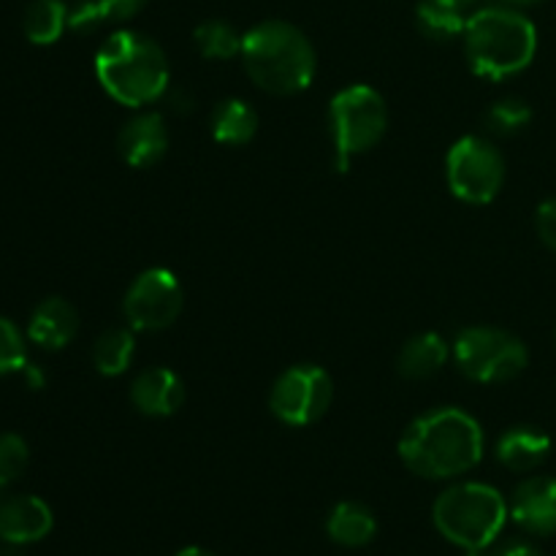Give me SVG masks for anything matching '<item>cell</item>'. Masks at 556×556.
<instances>
[{"label":"cell","mask_w":556,"mask_h":556,"mask_svg":"<svg viewBox=\"0 0 556 556\" xmlns=\"http://www.w3.org/2000/svg\"><path fill=\"white\" fill-rule=\"evenodd\" d=\"M465 54L483 79H508L535 60L538 30L530 16L510 5H489L467 16Z\"/></svg>","instance_id":"277c9868"},{"label":"cell","mask_w":556,"mask_h":556,"mask_svg":"<svg viewBox=\"0 0 556 556\" xmlns=\"http://www.w3.org/2000/svg\"><path fill=\"white\" fill-rule=\"evenodd\" d=\"M258 134V112L242 98H226L212 112V136L226 147H242Z\"/></svg>","instance_id":"d6986e66"},{"label":"cell","mask_w":556,"mask_h":556,"mask_svg":"<svg viewBox=\"0 0 556 556\" xmlns=\"http://www.w3.org/2000/svg\"><path fill=\"white\" fill-rule=\"evenodd\" d=\"M0 500H3V489H0Z\"/></svg>","instance_id":"e575fe53"},{"label":"cell","mask_w":556,"mask_h":556,"mask_svg":"<svg viewBox=\"0 0 556 556\" xmlns=\"http://www.w3.org/2000/svg\"><path fill=\"white\" fill-rule=\"evenodd\" d=\"M416 25L427 38L445 43L465 36L467 14L440 3V0H421L416 9Z\"/></svg>","instance_id":"603a6c76"},{"label":"cell","mask_w":556,"mask_h":556,"mask_svg":"<svg viewBox=\"0 0 556 556\" xmlns=\"http://www.w3.org/2000/svg\"><path fill=\"white\" fill-rule=\"evenodd\" d=\"M68 16L71 11L65 9L63 0H33L22 16V33L36 47H49L63 36Z\"/></svg>","instance_id":"44dd1931"},{"label":"cell","mask_w":556,"mask_h":556,"mask_svg":"<svg viewBox=\"0 0 556 556\" xmlns=\"http://www.w3.org/2000/svg\"><path fill=\"white\" fill-rule=\"evenodd\" d=\"M497 556H541L535 546H530V543H510L505 552H500Z\"/></svg>","instance_id":"f1b7e54d"},{"label":"cell","mask_w":556,"mask_h":556,"mask_svg":"<svg viewBox=\"0 0 556 556\" xmlns=\"http://www.w3.org/2000/svg\"><path fill=\"white\" fill-rule=\"evenodd\" d=\"M30 465V448H27L25 438L14 432L0 434V489L11 486L16 478Z\"/></svg>","instance_id":"484cf974"},{"label":"cell","mask_w":556,"mask_h":556,"mask_svg":"<svg viewBox=\"0 0 556 556\" xmlns=\"http://www.w3.org/2000/svg\"><path fill=\"white\" fill-rule=\"evenodd\" d=\"M538 237L543 239V244H546L548 250H554L556 253V199H548L543 201L541 206H538Z\"/></svg>","instance_id":"83f0119b"},{"label":"cell","mask_w":556,"mask_h":556,"mask_svg":"<svg viewBox=\"0 0 556 556\" xmlns=\"http://www.w3.org/2000/svg\"><path fill=\"white\" fill-rule=\"evenodd\" d=\"M329 128L337 168L348 172L353 157L364 155L383 141L389 130V106L375 87L351 85L331 98Z\"/></svg>","instance_id":"8992f818"},{"label":"cell","mask_w":556,"mask_h":556,"mask_svg":"<svg viewBox=\"0 0 556 556\" xmlns=\"http://www.w3.org/2000/svg\"><path fill=\"white\" fill-rule=\"evenodd\" d=\"M508 514L530 535L556 532V478L532 476L516 486Z\"/></svg>","instance_id":"7c38bea8"},{"label":"cell","mask_w":556,"mask_h":556,"mask_svg":"<svg viewBox=\"0 0 556 556\" xmlns=\"http://www.w3.org/2000/svg\"><path fill=\"white\" fill-rule=\"evenodd\" d=\"M242 63L250 79L269 96H296L315 79V47L296 25L266 20L242 38Z\"/></svg>","instance_id":"7a4b0ae2"},{"label":"cell","mask_w":556,"mask_h":556,"mask_svg":"<svg viewBox=\"0 0 556 556\" xmlns=\"http://www.w3.org/2000/svg\"><path fill=\"white\" fill-rule=\"evenodd\" d=\"M96 76L114 101L141 109L166 96L172 71L155 38L136 30H117L98 49Z\"/></svg>","instance_id":"3957f363"},{"label":"cell","mask_w":556,"mask_h":556,"mask_svg":"<svg viewBox=\"0 0 556 556\" xmlns=\"http://www.w3.org/2000/svg\"><path fill=\"white\" fill-rule=\"evenodd\" d=\"M440 3L451 5V9H456V11H467L472 3H476V0H440Z\"/></svg>","instance_id":"1f68e13d"},{"label":"cell","mask_w":556,"mask_h":556,"mask_svg":"<svg viewBox=\"0 0 556 556\" xmlns=\"http://www.w3.org/2000/svg\"><path fill=\"white\" fill-rule=\"evenodd\" d=\"M454 362L476 383H508L530 364V351L510 331L497 326H467L454 340Z\"/></svg>","instance_id":"52a82bcc"},{"label":"cell","mask_w":556,"mask_h":556,"mask_svg":"<svg viewBox=\"0 0 556 556\" xmlns=\"http://www.w3.org/2000/svg\"><path fill=\"white\" fill-rule=\"evenodd\" d=\"M467 556H492V554H486V548H483V552H467Z\"/></svg>","instance_id":"836d02e7"},{"label":"cell","mask_w":556,"mask_h":556,"mask_svg":"<svg viewBox=\"0 0 556 556\" xmlns=\"http://www.w3.org/2000/svg\"><path fill=\"white\" fill-rule=\"evenodd\" d=\"M451 193L465 204H492L505 182V157L483 136H462L445 155Z\"/></svg>","instance_id":"ba28073f"},{"label":"cell","mask_w":556,"mask_h":556,"mask_svg":"<svg viewBox=\"0 0 556 556\" xmlns=\"http://www.w3.org/2000/svg\"><path fill=\"white\" fill-rule=\"evenodd\" d=\"M134 329L114 326V329L103 331L96 340V345H92V367H96L103 378H119L123 372H128L130 362H134Z\"/></svg>","instance_id":"7402d4cb"},{"label":"cell","mask_w":556,"mask_h":556,"mask_svg":"<svg viewBox=\"0 0 556 556\" xmlns=\"http://www.w3.org/2000/svg\"><path fill=\"white\" fill-rule=\"evenodd\" d=\"M147 0H85L76 9H71L68 27L76 33H90L101 25H123L130 22Z\"/></svg>","instance_id":"ffe728a7"},{"label":"cell","mask_w":556,"mask_h":556,"mask_svg":"<svg viewBox=\"0 0 556 556\" xmlns=\"http://www.w3.org/2000/svg\"><path fill=\"white\" fill-rule=\"evenodd\" d=\"M76 334H79V313L63 296L43 299L27 320V337L43 351H63Z\"/></svg>","instance_id":"9a60e30c"},{"label":"cell","mask_w":556,"mask_h":556,"mask_svg":"<svg viewBox=\"0 0 556 556\" xmlns=\"http://www.w3.org/2000/svg\"><path fill=\"white\" fill-rule=\"evenodd\" d=\"M22 372H25L27 383H30L33 389H41V386H43V375L38 372V369L33 367V364H25V369H22Z\"/></svg>","instance_id":"f546056e"},{"label":"cell","mask_w":556,"mask_h":556,"mask_svg":"<svg viewBox=\"0 0 556 556\" xmlns=\"http://www.w3.org/2000/svg\"><path fill=\"white\" fill-rule=\"evenodd\" d=\"M483 429L459 407H440L407 424L400 438L402 465L427 481H451L481 462Z\"/></svg>","instance_id":"6da1fadb"},{"label":"cell","mask_w":556,"mask_h":556,"mask_svg":"<svg viewBox=\"0 0 556 556\" xmlns=\"http://www.w3.org/2000/svg\"><path fill=\"white\" fill-rule=\"evenodd\" d=\"M483 123H486V128L492 130V134L514 136L532 123V109L530 103L521 101V98H503V101H494L492 106L486 109Z\"/></svg>","instance_id":"d4e9b609"},{"label":"cell","mask_w":556,"mask_h":556,"mask_svg":"<svg viewBox=\"0 0 556 556\" xmlns=\"http://www.w3.org/2000/svg\"><path fill=\"white\" fill-rule=\"evenodd\" d=\"M182 378L174 369L150 367L139 372L130 383V405L147 418H168L185 405Z\"/></svg>","instance_id":"5bb4252c"},{"label":"cell","mask_w":556,"mask_h":556,"mask_svg":"<svg viewBox=\"0 0 556 556\" xmlns=\"http://www.w3.org/2000/svg\"><path fill=\"white\" fill-rule=\"evenodd\" d=\"M451 345L438 334V331H424V334L410 337L402 345L396 356V369L405 380H427L434 378L440 369L448 364Z\"/></svg>","instance_id":"e0dca14e"},{"label":"cell","mask_w":556,"mask_h":556,"mask_svg":"<svg viewBox=\"0 0 556 556\" xmlns=\"http://www.w3.org/2000/svg\"><path fill=\"white\" fill-rule=\"evenodd\" d=\"M326 532L342 548H364L378 535V519L362 503H337L326 519Z\"/></svg>","instance_id":"ac0fdd59"},{"label":"cell","mask_w":556,"mask_h":556,"mask_svg":"<svg viewBox=\"0 0 556 556\" xmlns=\"http://www.w3.org/2000/svg\"><path fill=\"white\" fill-rule=\"evenodd\" d=\"M331 402H334L331 375L315 364H296L271 386L269 410L288 427H313L329 413Z\"/></svg>","instance_id":"9c48e42d"},{"label":"cell","mask_w":556,"mask_h":556,"mask_svg":"<svg viewBox=\"0 0 556 556\" xmlns=\"http://www.w3.org/2000/svg\"><path fill=\"white\" fill-rule=\"evenodd\" d=\"M52 508L36 494H14L0 500V541L11 546H30L52 532Z\"/></svg>","instance_id":"8fae6325"},{"label":"cell","mask_w":556,"mask_h":556,"mask_svg":"<svg viewBox=\"0 0 556 556\" xmlns=\"http://www.w3.org/2000/svg\"><path fill=\"white\" fill-rule=\"evenodd\" d=\"M182 282L177 280V275L172 269H163V266H152V269L141 271L130 282L123 302V313L128 318L130 329L147 331V334L163 331L177 324V318L182 315Z\"/></svg>","instance_id":"30bf717a"},{"label":"cell","mask_w":556,"mask_h":556,"mask_svg":"<svg viewBox=\"0 0 556 556\" xmlns=\"http://www.w3.org/2000/svg\"><path fill=\"white\" fill-rule=\"evenodd\" d=\"M174 556H215V554L206 552V548H201V546H188V548H182V552H177Z\"/></svg>","instance_id":"4dcf8cb0"},{"label":"cell","mask_w":556,"mask_h":556,"mask_svg":"<svg viewBox=\"0 0 556 556\" xmlns=\"http://www.w3.org/2000/svg\"><path fill=\"white\" fill-rule=\"evenodd\" d=\"M552 454V438L535 427H510L497 440L500 465L510 472H532Z\"/></svg>","instance_id":"2e32d148"},{"label":"cell","mask_w":556,"mask_h":556,"mask_svg":"<svg viewBox=\"0 0 556 556\" xmlns=\"http://www.w3.org/2000/svg\"><path fill=\"white\" fill-rule=\"evenodd\" d=\"M503 3H508V5H538V3H543V0H503Z\"/></svg>","instance_id":"d6a6232c"},{"label":"cell","mask_w":556,"mask_h":556,"mask_svg":"<svg viewBox=\"0 0 556 556\" xmlns=\"http://www.w3.org/2000/svg\"><path fill=\"white\" fill-rule=\"evenodd\" d=\"M27 364V342L14 320L0 315V378L11 372H22Z\"/></svg>","instance_id":"4316f807"},{"label":"cell","mask_w":556,"mask_h":556,"mask_svg":"<svg viewBox=\"0 0 556 556\" xmlns=\"http://www.w3.org/2000/svg\"><path fill=\"white\" fill-rule=\"evenodd\" d=\"M242 38L231 22L226 20H206L193 30V43L206 60H231L242 54Z\"/></svg>","instance_id":"cb8c5ba5"},{"label":"cell","mask_w":556,"mask_h":556,"mask_svg":"<svg viewBox=\"0 0 556 556\" xmlns=\"http://www.w3.org/2000/svg\"><path fill=\"white\" fill-rule=\"evenodd\" d=\"M508 503L489 483L462 481L440 492L432 521L440 535L465 552H483L497 541L508 521Z\"/></svg>","instance_id":"5b68a950"},{"label":"cell","mask_w":556,"mask_h":556,"mask_svg":"<svg viewBox=\"0 0 556 556\" xmlns=\"http://www.w3.org/2000/svg\"><path fill=\"white\" fill-rule=\"evenodd\" d=\"M117 152L128 166L150 168L168 152L166 119L157 112H141L119 128Z\"/></svg>","instance_id":"4fadbf2b"}]
</instances>
